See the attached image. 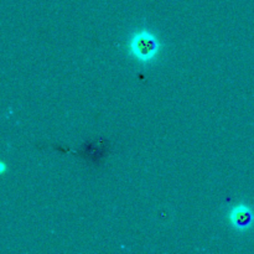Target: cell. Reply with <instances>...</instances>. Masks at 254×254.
I'll return each instance as SVG.
<instances>
[{
  "instance_id": "2",
  "label": "cell",
  "mask_w": 254,
  "mask_h": 254,
  "mask_svg": "<svg viewBox=\"0 0 254 254\" xmlns=\"http://www.w3.org/2000/svg\"><path fill=\"white\" fill-rule=\"evenodd\" d=\"M230 221L236 228L242 230V228L248 227L252 222V213L246 206H238L231 211Z\"/></svg>"
},
{
  "instance_id": "1",
  "label": "cell",
  "mask_w": 254,
  "mask_h": 254,
  "mask_svg": "<svg viewBox=\"0 0 254 254\" xmlns=\"http://www.w3.org/2000/svg\"><path fill=\"white\" fill-rule=\"evenodd\" d=\"M158 41L148 31H141L134 35L130 41V52L141 62L151 61L158 54Z\"/></svg>"
}]
</instances>
